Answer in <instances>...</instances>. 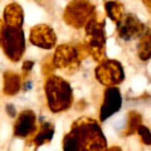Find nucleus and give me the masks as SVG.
<instances>
[{
	"label": "nucleus",
	"mask_w": 151,
	"mask_h": 151,
	"mask_svg": "<svg viewBox=\"0 0 151 151\" xmlns=\"http://www.w3.org/2000/svg\"><path fill=\"white\" fill-rule=\"evenodd\" d=\"M107 140L100 124L83 116L72 124L63 137V151H106Z\"/></svg>",
	"instance_id": "f257e3e1"
},
{
	"label": "nucleus",
	"mask_w": 151,
	"mask_h": 151,
	"mask_svg": "<svg viewBox=\"0 0 151 151\" xmlns=\"http://www.w3.org/2000/svg\"><path fill=\"white\" fill-rule=\"evenodd\" d=\"M47 103L52 112L67 111L73 105V91L70 84L60 76L49 74L44 83Z\"/></svg>",
	"instance_id": "f03ea898"
},
{
	"label": "nucleus",
	"mask_w": 151,
	"mask_h": 151,
	"mask_svg": "<svg viewBox=\"0 0 151 151\" xmlns=\"http://www.w3.org/2000/svg\"><path fill=\"white\" fill-rule=\"evenodd\" d=\"M84 48L87 53L101 63L106 58V30L105 19L96 13L84 25Z\"/></svg>",
	"instance_id": "7ed1b4c3"
},
{
	"label": "nucleus",
	"mask_w": 151,
	"mask_h": 151,
	"mask_svg": "<svg viewBox=\"0 0 151 151\" xmlns=\"http://www.w3.org/2000/svg\"><path fill=\"white\" fill-rule=\"evenodd\" d=\"M87 50L83 44H60L55 48V52L52 58L53 69H59L65 74H73L79 69V65Z\"/></svg>",
	"instance_id": "20e7f679"
},
{
	"label": "nucleus",
	"mask_w": 151,
	"mask_h": 151,
	"mask_svg": "<svg viewBox=\"0 0 151 151\" xmlns=\"http://www.w3.org/2000/svg\"><path fill=\"white\" fill-rule=\"evenodd\" d=\"M0 44L12 62H19L25 52V35L22 28L4 25Z\"/></svg>",
	"instance_id": "39448f33"
},
{
	"label": "nucleus",
	"mask_w": 151,
	"mask_h": 151,
	"mask_svg": "<svg viewBox=\"0 0 151 151\" xmlns=\"http://www.w3.org/2000/svg\"><path fill=\"white\" fill-rule=\"evenodd\" d=\"M97 13L96 4L91 0H72L64 9L63 19L69 27L79 29Z\"/></svg>",
	"instance_id": "423d86ee"
},
{
	"label": "nucleus",
	"mask_w": 151,
	"mask_h": 151,
	"mask_svg": "<svg viewBox=\"0 0 151 151\" xmlns=\"http://www.w3.org/2000/svg\"><path fill=\"white\" fill-rule=\"evenodd\" d=\"M97 81L103 86L112 87L120 84L125 79V70L122 64L116 59H105L94 69Z\"/></svg>",
	"instance_id": "0eeeda50"
},
{
	"label": "nucleus",
	"mask_w": 151,
	"mask_h": 151,
	"mask_svg": "<svg viewBox=\"0 0 151 151\" xmlns=\"http://www.w3.org/2000/svg\"><path fill=\"white\" fill-rule=\"evenodd\" d=\"M150 29L134 14H125L124 18L116 24V34L125 42L140 39Z\"/></svg>",
	"instance_id": "6e6552de"
},
{
	"label": "nucleus",
	"mask_w": 151,
	"mask_h": 151,
	"mask_svg": "<svg viewBox=\"0 0 151 151\" xmlns=\"http://www.w3.org/2000/svg\"><path fill=\"white\" fill-rule=\"evenodd\" d=\"M122 106V96L120 92V88L116 86L106 87L103 92V102L100 108V121L105 122L107 119L119 112Z\"/></svg>",
	"instance_id": "1a4fd4ad"
},
{
	"label": "nucleus",
	"mask_w": 151,
	"mask_h": 151,
	"mask_svg": "<svg viewBox=\"0 0 151 151\" xmlns=\"http://www.w3.org/2000/svg\"><path fill=\"white\" fill-rule=\"evenodd\" d=\"M29 40L32 44L42 49H52L57 44V34L49 25L39 24L30 29Z\"/></svg>",
	"instance_id": "9d476101"
},
{
	"label": "nucleus",
	"mask_w": 151,
	"mask_h": 151,
	"mask_svg": "<svg viewBox=\"0 0 151 151\" xmlns=\"http://www.w3.org/2000/svg\"><path fill=\"white\" fill-rule=\"evenodd\" d=\"M37 116L32 110L23 111L17 117L14 124V136L20 139H28L37 131Z\"/></svg>",
	"instance_id": "9b49d317"
},
{
	"label": "nucleus",
	"mask_w": 151,
	"mask_h": 151,
	"mask_svg": "<svg viewBox=\"0 0 151 151\" xmlns=\"http://www.w3.org/2000/svg\"><path fill=\"white\" fill-rule=\"evenodd\" d=\"M4 22L9 27L22 28L24 23V12L18 3H10L4 9Z\"/></svg>",
	"instance_id": "f8f14e48"
},
{
	"label": "nucleus",
	"mask_w": 151,
	"mask_h": 151,
	"mask_svg": "<svg viewBox=\"0 0 151 151\" xmlns=\"http://www.w3.org/2000/svg\"><path fill=\"white\" fill-rule=\"evenodd\" d=\"M54 135V126L50 122L42 124L39 129H37L34 135L32 136V140L28 141V144H33L34 146H42L44 144L50 142Z\"/></svg>",
	"instance_id": "ddd939ff"
},
{
	"label": "nucleus",
	"mask_w": 151,
	"mask_h": 151,
	"mask_svg": "<svg viewBox=\"0 0 151 151\" xmlns=\"http://www.w3.org/2000/svg\"><path fill=\"white\" fill-rule=\"evenodd\" d=\"M22 87V78L20 76L15 72L8 70L4 73V88L3 91L8 96H14L15 93L19 92Z\"/></svg>",
	"instance_id": "4468645a"
},
{
	"label": "nucleus",
	"mask_w": 151,
	"mask_h": 151,
	"mask_svg": "<svg viewBox=\"0 0 151 151\" xmlns=\"http://www.w3.org/2000/svg\"><path fill=\"white\" fill-rule=\"evenodd\" d=\"M105 10H106L107 17L110 18L115 24H117L126 14L125 6L122 5V3L116 1V0H108V1H105Z\"/></svg>",
	"instance_id": "2eb2a0df"
},
{
	"label": "nucleus",
	"mask_w": 151,
	"mask_h": 151,
	"mask_svg": "<svg viewBox=\"0 0 151 151\" xmlns=\"http://www.w3.org/2000/svg\"><path fill=\"white\" fill-rule=\"evenodd\" d=\"M137 55L141 60H149L151 58V32L145 33L139 39Z\"/></svg>",
	"instance_id": "dca6fc26"
},
{
	"label": "nucleus",
	"mask_w": 151,
	"mask_h": 151,
	"mask_svg": "<svg viewBox=\"0 0 151 151\" xmlns=\"http://www.w3.org/2000/svg\"><path fill=\"white\" fill-rule=\"evenodd\" d=\"M140 125H142V117H141V115L136 111H130L129 117H127V127L124 136H131L136 134Z\"/></svg>",
	"instance_id": "f3484780"
},
{
	"label": "nucleus",
	"mask_w": 151,
	"mask_h": 151,
	"mask_svg": "<svg viewBox=\"0 0 151 151\" xmlns=\"http://www.w3.org/2000/svg\"><path fill=\"white\" fill-rule=\"evenodd\" d=\"M136 132H137V135L140 136L141 142L145 144V145H151V131L147 129V127L144 126V125H140Z\"/></svg>",
	"instance_id": "a211bd4d"
},
{
	"label": "nucleus",
	"mask_w": 151,
	"mask_h": 151,
	"mask_svg": "<svg viewBox=\"0 0 151 151\" xmlns=\"http://www.w3.org/2000/svg\"><path fill=\"white\" fill-rule=\"evenodd\" d=\"M33 65H34V62H32V60H25L24 62V64H23V72H24L25 76L33 69Z\"/></svg>",
	"instance_id": "6ab92c4d"
},
{
	"label": "nucleus",
	"mask_w": 151,
	"mask_h": 151,
	"mask_svg": "<svg viewBox=\"0 0 151 151\" xmlns=\"http://www.w3.org/2000/svg\"><path fill=\"white\" fill-rule=\"evenodd\" d=\"M6 111H8V113H9V116H10V117H15L17 111H15V108H14V106H13V105H8Z\"/></svg>",
	"instance_id": "aec40b11"
},
{
	"label": "nucleus",
	"mask_w": 151,
	"mask_h": 151,
	"mask_svg": "<svg viewBox=\"0 0 151 151\" xmlns=\"http://www.w3.org/2000/svg\"><path fill=\"white\" fill-rule=\"evenodd\" d=\"M106 151H122L120 146H112V147H107Z\"/></svg>",
	"instance_id": "412c9836"
},
{
	"label": "nucleus",
	"mask_w": 151,
	"mask_h": 151,
	"mask_svg": "<svg viewBox=\"0 0 151 151\" xmlns=\"http://www.w3.org/2000/svg\"><path fill=\"white\" fill-rule=\"evenodd\" d=\"M144 1H145V5L149 8V10L151 13V0H144Z\"/></svg>",
	"instance_id": "4be33fe9"
},
{
	"label": "nucleus",
	"mask_w": 151,
	"mask_h": 151,
	"mask_svg": "<svg viewBox=\"0 0 151 151\" xmlns=\"http://www.w3.org/2000/svg\"><path fill=\"white\" fill-rule=\"evenodd\" d=\"M3 28H4V24H3V22L0 20V40H1V33H3Z\"/></svg>",
	"instance_id": "5701e85b"
}]
</instances>
